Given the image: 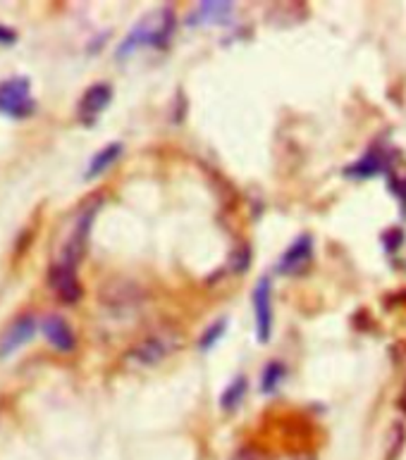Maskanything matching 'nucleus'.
Returning <instances> with one entry per match:
<instances>
[{
    "label": "nucleus",
    "mask_w": 406,
    "mask_h": 460,
    "mask_svg": "<svg viewBox=\"0 0 406 460\" xmlns=\"http://www.w3.org/2000/svg\"><path fill=\"white\" fill-rule=\"evenodd\" d=\"M175 31V14L170 7H163L158 13H151L146 20H141L137 27L131 29V34L120 43L117 58L131 56L134 50L153 46V49H166L170 36Z\"/></svg>",
    "instance_id": "nucleus-1"
},
{
    "label": "nucleus",
    "mask_w": 406,
    "mask_h": 460,
    "mask_svg": "<svg viewBox=\"0 0 406 460\" xmlns=\"http://www.w3.org/2000/svg\"><path fill=\"white\" fill-rule=\"evenodd\" d=\"M34 98H32V86L24 76H14L0 84V115L13 117V119H24L34 112Z\"/></svg>",
    "instance_id": "nucleus-2"
},
{
    "label": "nucleus",
    "mask_w": 406,
    "mask_h": 460,
    "mask_svg": "<svg viewBox=\"0 0 406 460\" xmlns=\"http://www.w3.org/2000/svg\"><path fill=\"white\" fill-rule=\"evenodd\" d=\"M94 215H96V208H89V210H84L79 215V220H77L75 232L69 234L68 243L62 248V261L69 268H77L79 261L84 258V251H86V241H89V229L91 222H94Z\"/></svg>",
    "instance_id": "nucleus-3"
},
{
    "label": "nucleus",
    "mask_w": 406,
    "mask_h": 460,
    "mask_svg": "<svg viewBox=\"0 0 406 460\" xmlns=\"http://www.w3.org/2000/svg\"><path fill=\"white\" fill-rule=\"evenodd\" d=\"M254 310H256V334L258 341L266 344L273 332V298H270V279L263 277L254 288Z\"/></svg>",
    "instance_id": "nucleus-4"
},
{
    "label": "nucleus",
    "mask_w": 406,
    "mask_h": 460,
    "mask_svg": "<svg viewBox=\"0 0 406 460\" xmlns=\"http://www.w3.org/2000/svg\"><path fill=\"white\" fill-rule=\"evenodd\" d=\"M175 349V344L166 337H149L146 341H141L139 346L130 350L127 356V363L137 365V367H149V365L160 363L163 358Z\"/></svg>",
    "instance_id": "nucleus-5"
},
{
    "label": "nucleus",
    "mask_w": 406,
    "mask_h": 460,
    "mask_svg": "<svg viewBox=\"0 0 406 460\" xmlns=\"http://www.w3.org/2000/svg\"><path fill=\"white\" fill-rule=\"evenodd\" d=\"M77 268H69L65 262H58L50 268L49 282L50 287L56 288V294L60 301L65 303H77L82 298V284L77 279Z\"/></svg>",
    "instance_id": "nucleus-6"
},
{
    "label": "nucleus",
    "mask_w": 406,
    "mask_h": 460,
    "mask_svg": "<svg viewBox=\"0 0 406 460\" xmlns=\"http://www.w3.org/2000/svg\"><path fill=\"white\" fill-rule=\"evenodd\" d=\"M36 334V320L32 315L20 317L17 323H13L5 330V334L0 337V358L13 356L14 350H20L22 346L32 341Z\"/></svg>",
    "instance_id": "nucleus-7"
},
{
    "label": "nucleus",
    "mask_w": 406,
    "mask_h": 460,
    "mask_svg": "<svg viewBox=\"0 0 406 460\" xmlns=\"http://www.w3.org/2000/svg\"><path fill=\"white\" fill-rule=\"evenodd\" d=\"M113 98V89L108 84H94L86 93L79 101V119L84 124H94L96 122V117L111 105Z\"/></svg>",
    "instance_id": "nucleus-8"
},
{
    "label": "nucleus",
    "mask_w": 406,
    "mask_h": 460,
    "mask_svg": "<svg viewBox=\"0 0 406 460\" xmlns=\"http://www.w3.org/2000/svg\"><path fill=\"white\" fill-rule=\"evenodd\" d=\"M41 332H43V337L50 341V346L60 350V353L75 350V344H77L75 332H72V327H69L65 317L60 315L46 317V320L41 323Z\"/></svg>",
    "instance_id": "nucleus-9"
},
{
    "label": "nucleus",
    "mask_w": 406,
    "mask_h": 460,
    "mask_svg": "<svg viewBox=\"0 0 406 460\" xmlns=\"http://www.w3.org/2000/svg\"><path fill=\"white\" fill-rule=\"evenodd\" d=\"M390 167H392V158H387V153L383 151H368L364 158L354 163L351 167H347L345 174L347 177H354V179H365V177H373V174H380V172H390Z\"/></svg>",
    "instance_id": "nucleus-10"
},
{
    "label": "nucleus",
    "mask_w": 406,
    "mask_h": 460,
    "mask_svg": "<svg viewBox=\"0 0 406 460\" xmlns=\"http://www.w3.org/2000/svg\"><path fill=\"white\" fill-rule=\"evenodd\" d=\"M311 251H313V241H311L309 234H303L299 239L287 248V253L283 255L280 261V272L283 275H292V272H299V270L306 268V262L311 261Z\"/></svg>",
    "instance_id": "nucleus-11"
},
{
    "label": "nucleus",
    "mask_w": 406,
    "mask_h": 460,
    "mask_svg": "<svg viewBox=\"0 0 406 460\" xmlns=\"http://www.w3.org/2000/svg\"><path fill=\"white\" fill-rule=\"evenodd\" d=\"M120 155H122V146L120 144L105 146L104 151H98L96 155L91 158V165L89 170H86V179H96L98 174H104L108 167L115 165Z\"/></svg>",
    "instance_id": "nucleus-12"
},
{
    "label": "nucleus",
    "mask_w": 406,
    "mask_h": 460,
    "mask_svg": "<svg viewBox=\"0 0 406 460\" xmlns=\"http://www.w3.org/2000/svg\"><path fill=\"white\" fill-rule=\"evenodd\" d=\"M230 13H232V3H201L196 14L189 17V22H192V27H194V22H201V20L221 22L225 20Z\"/></svg>",
    "instance_id": "nucleus-13"
},
{
    "label": "nucleus",
    "mask_w": 406,
    "mask_h": 460,
    "mask_svg": "<svg viewBox=\"0 0 406 460\" xmlns=\"http://www.w3.org/2000/svg\"><path fill=\"white\" fill-rule=\"evenodd\" d=\"M244 394H247V379L237 377L232 385L225 389V394H222V399H221L222 411H228V412L234 411V408L241 403V399H244Z\"/></svg>",
    "instance_id": "nucleus-14"
},
{
    "label": "nucleus",
    "mask_w": 406,
    "mask_h": 460,
    "mask_svg": "<svg viewBox=\"0 0 406 460\" xmlns=\"http://www.w3.org/2000/svg\"><path fill=\"white\" fill-rule=\"evenodd\" d=\"M284 377V367L280 363H268L266 365V372H263V382H261V389L263 394H270L275 392L277 385L283 382Z\"/></svg>",
    "instance_id": "nucleus-15"
},
{
    "label": "nucleus",
    "mask_w": 406,
    "mask_h": 460,
    "mask_svg": "<svg viewBox=\"0 0 406 460\" xmlns=\"http://www.w3.org/2000/svg\"><path fill=\"white\" fill-rule=\"evenodd\" d=\"M225 324H228L225 320H218V323L208 327V332L203 334V339H201V350H211L218 344V339H221L222 332H225Z\"/></svg>",
    "instance_id": "nucleus-16"
},
{
    "label": "nucleus",
    "mask_w": 406,
    "mask_h": 460,
    "mask_svg": "<svg viewBox=\"0 0 406 460\" xmlns=\"http://www.w3.org/2000/svg\"><path fill=\"white\" fill-rule=\"evenodd\" d=\"M383 243H385L390 253H394V251H397V246H400V243H401V234L397 232V229H392V232H387L385 236H383Z\"/></svg>",
    "instance_id": "nucleus-17"
},
{
    "label": "nucleus",
    "mask_w": 406,
    "mask_h": 460,
    "mask_svg": "<svg viewBox=\"0 0 406 460\" xmlns=\"http://www.w3.org/2000/svg\"><path fill=\"white\" fill-rule=\"evenodd\" d=\"M14 41H17V34H14L13 29L0 24V46H14Z\"/></svg>",
    "instance_id": "nucleus-18"
}]
</instances>
